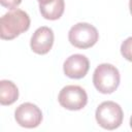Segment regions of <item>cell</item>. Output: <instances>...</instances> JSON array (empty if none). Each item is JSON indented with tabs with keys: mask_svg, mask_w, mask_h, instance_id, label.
Here are the masks:
<instances>
[{
	"mask_svg": "<svg viewBox=\"0 0 132 132\" xmlns=\"http://www.w3.org/2000/svg\"><path fill=\"white\" fill-rule=\"evenodd\" d=\"M30 27L29 14L19 8L11 9L0 19V36L2 39H13Z\"/></svg>",
	"mask_w": 132,
	"mask_h": 132,
	"instance_id": "cell-1",
	"label": "cell"
},
{
	"mask_svg": "<svg viewBox=\"0 0 132 132\" xmlns=\"http://www.w3.org/2000/svg\"><path fill=\"white\" fill-rule=\"evenodd\" d=\"M120 72L116 66L102 63L96 67L93 73V84L102 94H111L120 85Z\"/></svg>",
	"mask_w": 132,
	"mask_h": 132,
	"instance_id": "cell-2",
	"label": "cell"
},
{
	"mask_svg": "<svg viewBox=\"0 0 132 132\" xmlns=\"http://www.w3.org/2000/svg\"><path fill=\"white\" fill-rule=\"evenodd\" d=\"M95 118L100 127L113 130L121 126L124 118L122 107L113 101H104L96 109Z\"/></svg>",
	"mask_w": 132,
	"mask_h": 132,
	"instance_id": "cell-3",
	"label": "cell"
},
{
	"mask_svg": "<svg viewBox=\"0 0 132 132\" xmlns=\"http://www.w3.org/2000/svg\"><path fill=\"white\" fill-rule=\"evenodd\" d=\"M99 38L97 29L89 23H77L68 32L69 42L78 48H89L93 46Z\"/></svg>",
	"mask_w": 132,
	"mask_h": 132,
	"instance_id": "cell-4",
	"label": "cell"
},
{
	"mask_svg": "<svg viewBox=\"0 0 132 132\" xmlns=\"http://www.w3.org/2000/svg\"><path fill=\"white\" fill-rule=\"evenodd\" d=\"M61 106L69 110H79L88 103L87 92L79 86L69 85L64 87L58 96Z\"/></svg>",
	"mask_w": 132,
	"mask_h": 132,
	"instance_id": "cell-5",
	"label": "cell"
},
{
	"mask_svg": "<svg viewBox=\"0 0 132 132\" xmlns=\"http://www.w3.org/2000/svg\"><path fill=\"white\" fill-rule=\"evenodd\" d=\"M14 119L21 127L35 128L42 121V112L37 105L31 102H25L15 108Z\"/></svg>",
	"mask_w": 132,
	"mask_h": 132,
	"instance_id": "cell-6",
	"label": "cell"
},
{
	"mask_svg": "<svg viewBox=\"0 0 132 132\" xmlns=\"http://www.w3.org/2000/svg\"><path fill=\"white\" fill-rule=\"evenodd\" d=\"M54 44V32L50 27L42 26L35 30L33 33L30 46L31 50L38 55L47 54Z\"/></svg>",
	"mask_w": 132,
	"mask_h": 132,
	"instance_id": "cell-7",
	"label": "cell"
},
{
	"mask_svg": "<svg viewBox=\"0 0 132 132\" xmlns=\"http://www.w3.org/2000/svg\"><path fill=\"white\" fill-rule=\"evenodd\" d=\"M90 68V62L89 59L81 54H74L68 57L64 64H63V70L66 76L70 78H82Z\"/></svg>",
	"mask_w": 132,
	"mask_h": 132,
	"instance_id": "cell-8",
	"label": "cell"
},
{
	"mask_svg": "<svg viewBox=\"0 0 132 132\" xmlns=\"http://www.w3.org/2000/svg\"><path fill=\"white\" fill-rule=\"evenodd\" d=\"M19 98V89L14 82L8 79L0 81V103L2 105H10Z\"/></svg>",
	"mask_w": 132,
	"mask_h": 132,
	"instance_id": "cell-9",
	"label": "cell"
},
{
	"mask_svg": "<svg viewBox=\"0 0 132 132\" xmlns=\"http://www.w3.org/2000/svg\"><path fill=\"white\" fill-rule=\"evenodd\" d=\"M65 8L64 0H55L48 4H39V10L41 15L51 21L58 20L62 16Z\"/></svg>",
	"mask_w": 132,
	"mask_h": 132,
	"instance_id": "cell-10",
	"label": "cell"
},
{
	"mask_svg": "<svg viewBox=\"0 0 132 132\" xmlns=\"http://www.w3.org/2000/svg\"><path fill=\"white\" fill-rule=\"evenodd\" d=\"M121 54L126 60L132 62V36L128 37L127 39H125L122 42V44H121Z\"/></svg>",
	"mask_w": 132,
	"mask_h": 132,
	"instance_id": "cell-11",
	"label": "cell"
},
{
	"mask_svg": "<svg viewBox=\"0 0 132 132\" xmlns=\"http://www.w3.org/2000/svg\"><path fill=\"white\" fill-rule=\"evenodd\" d=\"M1 5L9 8V9H14L16 6H19L22 2V0H0Z\"/></svg>",
	"mask_w": 132,
	"mask_h": 132,
	"instance_id": "cell-12",
	"label": "cell"
},
{
	"mask_svg": "<svg viewBox=\"0 0 132 132\" xmlns=\"http://www.w3.org/2000/svg\"><path fill=\"white\" fill-rule=\"evenodd\" d=\"M38 2H39V4H48V3H51V2H53V1H55V0H37Z\"/></svg>",
	"mask_w": 132,
	"mask_h": 132,
	"instance_id": "cell-13",
	"label": "cell"
},
{
	"mask_svg": "<svg viewBox=\"0 0 132 132\" xmlns=\"http://www.w3.org/2000/svg\"><path fill=\"white\" fill-rule=\"evenodd\" d=\"M129 8H130V12H131V14H132V0L129 1Z\"/></svg>",
	"mask_w": 132,
	"mask_h": 132,
	"instance_id": "cell-14",
	"label": "cell"
},
{
	"mask_svg": "<svg viewBox=\"0 0 132 132\" xmlns=\"http://www.w3.org/2000/svg\"><path fill=\"white\" fill-rule=\"evenodd\" d=\"M130 127L132 128V116H131V118H130Z\"/></svg>",
	"mask_w": 132,
	"mask_h": 132,
	"instance_id": "cell-15",
	"label": "cell"
}]
</instances>
